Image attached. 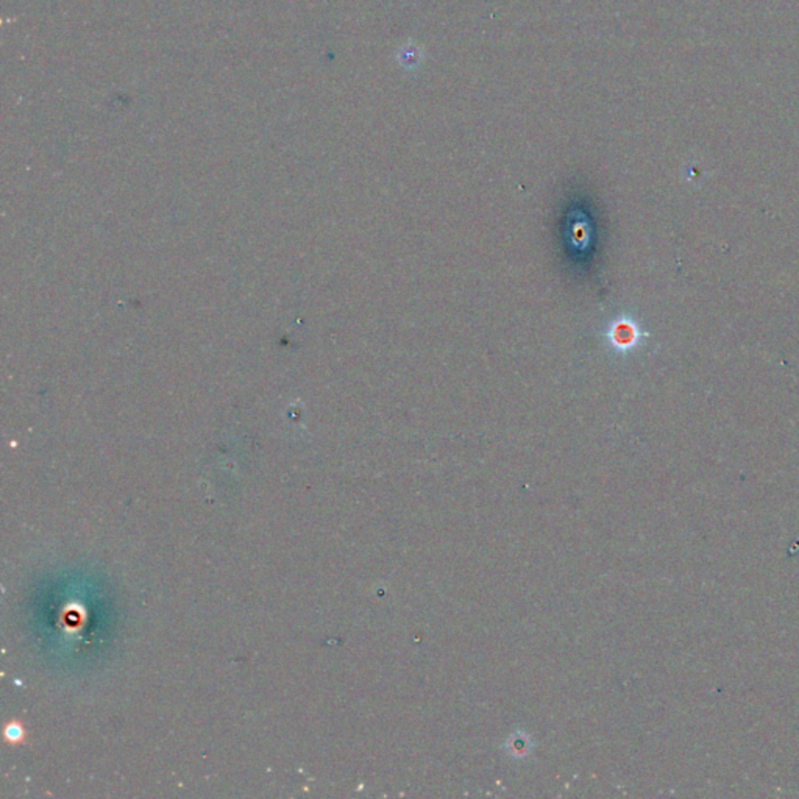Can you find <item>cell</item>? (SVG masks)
I'll return each instance as SVG.
<instances>
[{
	"label": "cell",
	"mask_w": 799,
	"mask_h": 799,
	"mask_svg": "<svg viewBox=\"0 0 799 799\" xmlns=\"http://www.w3.org/2000/svg\"><path fill=\"white\" fill-rule=\"evenodd\" d=\"M6 737L13 740V742H16V740L22 737V729L17 725H11L8 729H6Z\"/></svg>",
	"instance_id": "cell-1"
}]
</instances>
